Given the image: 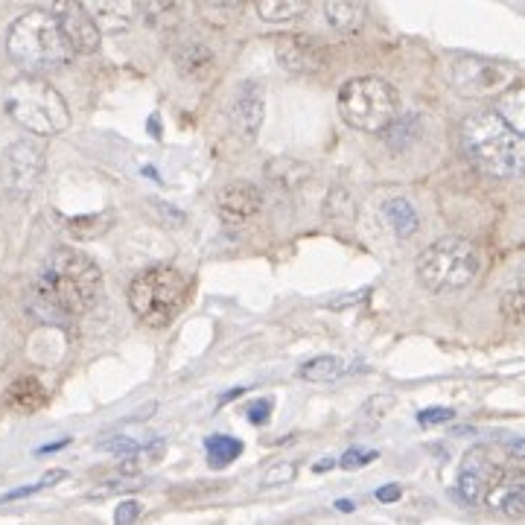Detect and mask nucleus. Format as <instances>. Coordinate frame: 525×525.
Masks as SVG:
<instances>
[{"instance_id": "412c9836", "label": "nucleus", "mask_w": 525, "mask_h": 525, "mask_svg": "<svg viewBox=\"0 0 525 525\" xmlns=\"http://www.w3.org/2000/svg\"><path fill=\"white\" fill-rule=\"evenodd\" d=\"M324 15H327V21L336 30L353 33L365 21V6L362 3H353V0H330V3H324Z\"/></svg>"}, {"instance_id": "39448f33", "label": "nucleus", "mask_w": 525, "mask_h": 525, "mask_svg": "<svg viewBox=\"0 0 525 525\" xmlns=\"http://www.w3.org/2000/svg\"><path fill=\"white\" fill-rule=\"evenodd\" d=\"M482 269L479 248L464 237H441L418 257V278L432 292H455L470 286Z\"/></svg>"}, {"instance_id": "c85d7f7f", "label": "nucleus", "mask_w": 525, "mask_h": 525, "mask_svg": "<svg viewBox=\"0 0 525 525\" xmlns=\"http://www.w3.org/2000/svg\"><path fill=\"white\" fill-rule=\"evenodd\" d=\"M68 225L70 234H76V237H82V240H94V237H100L105 228L111 225V216L108 213H94V216H82V219H68L65 222Z\"/></svg>"}, {"instance_id": "7c9ffc66", "label": "nucleus", "mask_w": 525, "mask_h": 525, "mask_svg": "<svg viewBox=\"0 0 525 525\" xmlns=\"http://www.w3.org/2000/svg\"><path fill=\"white\" fill-rule=\"evenodd\" d=\"M499 307H502V318H505L508 324H514V327H520V324H523L525 298L520 289L505 292V295H502V301H499Z\"/></svg>"}, {"instance_id": "2eb2a0df", "label": "nucleus", "mask_w": 525, "mask_h": 525, "mask_svg": "<svg viewBox=\"0 0 525 525\" xmlns=\"http://www.w3.org/2000/svg\"><path fill=\"white\" fill-rule=\"evenodd\" d=\"M173 62L175 70H178L184 79H190V82H208L210 76H213V70H216V56H213V50L205 47V44H199V41L181 44L173 53Z\"/></svg>"}, {"instance_id": "f257e3e1", "label": "nucleus", "mask_w": 525, "mask_h": 525, "mask_svg": "<svg viewBox=\"0 0 525 525\" xmlns=\"http://www.w3.org/2000/svg\"><path fill=\"white\" fill-rule=\"evenodd\" d=\"M100 286L103 275L88 254L76 248H56L47 254L33 280V310L47 321L88 313L100 298Z\"/></svg>"}, {"instance_id": "9b49d317", "label": "nucleus", "mask_w": 525, "mask_h": 525, "mask_svg": "<svg viewBox=\"0 0 525 525\" xmlns=\"http://www.w3.org/2000/svg\"><path fill=\"white\" fill-rule=\"evenodd\" d=\"M502 476H505V473L496 467V461L490 458L488 450H485V447H476V450H470V453L464 455L455 488H458V496H461L464 502L476 505V502H485L488 490L493 488Z\"/></svg>"}, {"instance_id": "58836bf2", "label": "nucleus", "mask_w": 525, "mask_h": 525, "mask_svg": "<svg viewBox=\"0 0 525 525\" xmlns=\"http://www.w3.org/2000/svg\"><path fill=\"white\" fill-rule=\"evenodd\" d=\"M336 508H339V511H353V502L342 499V502H336Z\"/></svg>"}, {"instance_id": "0eeeda50", "label": "nucleus", "mask_w": 525, "mask_h": 525, "mask_svg": "<svg viewBox=\"0 0 525 525\" xmlns=\"http://www.w3.org/2000/svg\"><path fill=\"white\" fill-rule=\"evenodd\" d=\"M187 280L173 266H152L129 283V307L146 327H167L181 313Z\"/></svg>"}, {"instance_id": "393cba45", "label": "nucleus", "mask_w": 525, "mask_h": 525, "mask_svg": "<svg viewBox=\"0 0 525 525\" xmlns=\"http://www.w3.org/2000/svg\"><path fill=\"white\" fill-rule=\"evenodd\" d=\"M205 450H208L210 467H228L243 453V441H237L231 435H210L205 441Z\"/></svg>"}, {"instance_id": "aec40b11", "label": "nucleus", "mask_w": 525, "mask_h": 525, "mask_svg": "<svg viewBox=\"0 0 525 525\" xmlns=\"http://www.w3.org/2000/svg\"><path fill=\"white\" fill-rule=\"evenodd\" d=\"M44 400H47V391L35 377H18L6 388V403L18 412H35L44 406Z\"/></svg>"}, {"instance_id": "1a4fd4ad", "label": "nucleus", "mask_w": 525, "mask_h": 525, "mask_svg": "<svg viewBox=\"0 0 525 525\" xmlns=\"http://www.w3.org/2000/svg\"><path fill=\"white\" fill-rule=\"evenodd\" d=\"M44 175V149L33 140H15L0 155V190L12 199H27Z\"/></svg>"}, {"instance_id": "4c0bfd02", "label": "nucleus", "mask_w": 525, "mask_h": 525, "mask_svg": "<svg viewBox=\"0 0 525 525\" xmlns=\"http://www.w3.org/2000/svg\"><path fill=\"white\" fill-rule=\"evenodd\" d=\"M377 499L380 502H397L400 499V485H385V488L377 490Z\"/></svg>"}, {"instance_id": "b1692460", "label": "nucleus", "mask_w": 525, "mask_h": 525, "mask_svg": "<svg viewBox=\"0 0 525 525\" xmlns=\"http://www.w3.org/2000/svg\"><path fill=\"white\" fill-rule=\"evenodd\" d=\"M257 12H260V18H266L272 24H286V21H295L307 12V0H260Z\"/></svg>"}, {"instance_id": "4468645a", "label": "nucleus", "mask_w": 525, "mask_h": 525, "mask_svg": "<svg viewBox=\"0 0 525 525\" xmlns=\"http://www.w3.org/2000/svg\"><path fill=\"white\" fill-rule=\"evenodd\" d=\"M228 126L245 143H254L263 126V91L257 85H245L228 108Z\"/></svg>"}, {"instance_id": "2f4dec72", "label": "nucleus", "mask_w": 525, "mask_h": 525, "mask_svg": "<svg viewBox=\"0 0 525 525\" xmlns=\"http://www.w3.org/2000/svg\"><path fill=\"white\" fill-rule=\"evenodd\" d=\"M292 479H295V464H292V461H278V464H272V467L266 470L263 485H266V488H278V485H289Z\"/></svg>"}, {"instance_id": "c756f323", "label": "nucleus", "mask_w": 525, "mask_h": 525, "mask_svg": "<svg viewBox=\"0 0 525 525\" xmlns=\"http://www.w3.org/2000/svg\"><path fill=\"white\" fill-rule=\"evenodd\" d=\"M138 9L146 15L149 27H158V30H167L178 21V6L175 3H149V6H138Z\"/></svg>"}, {"instance_id": "9d476101", "label": "nucleus", "mask_w": 525, "mask_h": 525, "mask_svg": "<svg viewBox=\"0 0 525 525\" xmlns=\"http://www.w3.org/2000/svg\"><path fill=\"white\" fill-rule=\"evenodd\" d=\"M275 53H278L280 65L289 73H321L330 65V47L315 35H280L275 41Z\"/></svg>"}, {"instance_id": "7ed1b4c3", "label": "nucleus", "mask_w": 525, "mask_h": 525, "mask_svg": "<svg viewBox=\"0 0 525 525\" xmlns=\"http://www.w3.org/2000/svg\"><path fill=\"white\" fill-rule=\"evenodd\" d=\"M9 56L27 70H50L68 65L73 50L62 33L59 21L50 15V9H30L24 12L6 38Z\"/></svg>"}, {"instance_id": "f03ea898", "label": "nucleus", "mask_w": 525, "mask_h": 525, "mask_svg": "<svg viewBox=\"0 0 525 525\" xmlns=\"http://www.w3.org/2000/svg\"><path fill=\"white\" fill-rule=\"evenodd\" d=\"M461 146L470 161L490 175L514 178L523 173L525 140L493 111H476L461 123Z\"/></svg>"}, {"instance_id": "a211bd4d", "label": "nucleus", "mask_w": 525, "mask_h": 525, "mask_svg": "<svg viewBox=\"0 0 525 525\" xmlns=\"http://www.w3.org/2000/svg\"><path fill=\"white\" fill-rule=\"evenodd\" d=\"M266 178H269L278 190H283V193H295V190H301V187L313 178V170H310V164H304V161L278 158V161L266 164Z\"/></svg>"}, {"instance_id": "c9c22d12", "label": "nucleus", "mask_w": 525, "mask_h": 525, "mask_svg": "<svg viewBox=\"0 0 525 525\" xmlns=\"http://www.w3.org/2000/svg\"><path fill=\"white\" fill-rule=\"evenodd\" d=\"M269 415H272V400H257V403L248 406V418H251V423H257V426L266 423Z\"/></svg>"}, {"instance_id": "f8f14e48", "label": "nucleus", "mask_w": 525, "mask_h": 525, "mask_svg": "<svg viewBox=\"0 0 525 525\" xmlns=\"http://www.w3.org/2000/svg\"><path fill=\"white\" fill-rule=\"evenodd\" d=\"M50 15L59 21L73 53H94L100 47V30L82 3H59Z\"/></svg>"}, {"instance_id": "20e7f679", "label": "nucleus", "mask_w": 525, "mask_h": 525, "mask_svg": "<svg viewBox=\"0 0 525 525\" xmlns=\"http://www.w3.org/2000/svg\"><path fill=\"white\" fill-rule=\"evenodd\" d=\"M9 117L33 135H59L70 126L65 97L38 76H21L6 91Z\"/></svg>"}, {"instance_id": "423d86ee", "label": "nucleus", "mask_w": 525, "mask_h": 525, "mask_svg": "<svg viewBox=\"0 0 525 525\" xmlns=\"http://www.w3.org/2000/svg\"><path fill=\"white\" fill-rule=\"evenodd\" d=\"M339 114L359 132L383 135L388 123L400 114L397 88L380 76H356L339 91Z\"/></svg>"}, {"instance_id": "473e14b6", "label": "nucleus", "mask_w": 525, "mask_h": 525, "mask_svg": "<svg viewBox=\"0 0 525 525\" xmlns=\"http://www.w3.org/2000/svg\"><path fill=\"white\" fill-rule=\"evenodd\" d=\"M149 210H155L152 216L158 219V222H164L167 228H178L181 222H184V213L173 205H167V202H149Z\"/></svg>"}, {"instance_id": "5701e85b", "label": "nucleus", "mask_w": 525, "mask_h": 525, "mask_svg": "<svg viewBox=\"0 0 525 525\" xmlns=\"http://www.w3.org/2000/svg\"><path fill=\"white\" fill-rule=\"evenodd\" d=\"M502 100L496 105V117L505 123V126H511L514 132H520L523 135V120H525V91L523 88H511V91H505V94H499Z\"/></svg>"}, {"instance_id": "dca6fc26", "label": "nucleus", "mask_w": 525, "mask_h": 525, "mask_svg": "<svg viewBox=\"0 0 525 525\" xmlns=\"http://www.w3.org/2000/svg\"><path fill=\"white\" fill-rule=\"evenodd\" d=\"M493 511H502L514 520H520L525 514V482L520 476H502L485 496Z\"/></svg>"}, {"instance_id": "cd10ccee", "label": "nucleus", "mask_w": 525, "mask_h": 525, "mask_svg": "<svg viewBox=\"0 0 525 525\" xmlns=\"http://www.w3.org/2000/svg\"><path fill=\"white\" fill-rule=\"evenodd\" d=\"M324 216L330 222H339V225H350L356 219V205H353V196H350L345 187H333L327 193V202H324Z\"/></svg>"}, {"instance_id": "f3484780", "label": "nucleus", "mask_w": 525, "mask_h": 525, "mask_svg": "<svg viewBox=\"0 0 525 525\" xmlns=\"http://www.w3.org/2000/svg\"><path fill=\"white\" fill-rule=\"evenodd\" d=\"M85 9H88V15L94 18L97 30H105V33H120V30H126V27L138 18L140 12L135 3H123V0L88 3Z\"/></svg>"}, {"instance_id": "6e6552de", "label": "nucleus", "mask_w": 525, "mask_h": 525, "mask_svg": "<svg viewBox=\"0 0 525 525\" xmlns=\"http://www.w3.org/2000/svg\"><path fill=\"white\" fill-rule=\"evenodd\" d=\"M450 82L458 94L467 100L479 97H499L520 82V68L508 62H496L485 56H458L450 65Z\"/></svg>"}, {"instance_id": "e433bc0d", "label": "nucleus", "mask_w": 525, "mask_h": 525, "mask_svg": "<svg viewBox=\"0 0 525 525\" xmlns=\"http://www.w3.org/2000/svg\"><path fill=\"white\" fill-rule=\"evenodd\" d=\"M455 412L453 409H426V412H420L418 420L423 426H432V423H447V420H453Z\"/></svg>"}, {"instance_id": "72a5a7b5", "label": "nucleus", "mask_w": 525, "mask_h": 525, "mask_svg": "<svg viewBox=\"0 0 525 525\" xmlns=\"http://www.w3.org/2000/svg\"><path fill=\"white\" fill-rule=\"evenodd\" d=\"M140 517V502L135 499H126L117 505V514H114V525H135V520Z\"/></svg>"}, {"instance_id": "ddd939ff", "label": "nucleus", "mask_w": 525, "mask_h": 525, "mask_svg": "<svg viewBox=\"0 0 525 525\" xmlns=\"http://www.w3.org/2000/svg\"><path fill=\"white\" fill-rule=\"evenodd\" d=\"M260 208H263V193L251 181H231L216 193V210L228 225H243L248 219H254Z\"/></svg>"}, {"instance_id": "f704fd0d", "label": "nucleus", "mask_w": 525, "mask_h": 525, "mask_svg": "<svg viewBox=\"0 0 525 525\" xmlns=\"http://www.w3.org/2000/svg\"><path fill=\"white\" fill-rule=\"evenodd\" d=\"M377 455L374 453H362V450H348V453L339 458V464H342V470H356V467H362V464H368V461H374Z\"/></svg>"}, {"instance_id": "a878e982", "label": "nucleus", "mask_w": 525, "mask_h": 525, "mask_svg": "<svg viewBox=\"0 0 525 525\" xmlns=\"http://www.w3.org/2000/svg\"><path fill=\"white\" fill-rule=\"evenodd\" d=\"M342 374H345V362L336 359V356H315L301 368V377L310 380V383H333Z\"/></svg>"}, {"instance_id": "6ab92c4d", "label": "nucleus", "mask_w": 525, "mask_h": 525, "mask_svg": "<svg viewBox=\"0 0 525 525\" xmlns=\"http://www.w3.org/2000/svg\"><path fill=\"white\" fill-rule=\"evenodd\" d=\"M383 219L388 222V228L397 234V237H412L418 231L420 219L415 205L403 196H394L383 205Z\"/></svg>"}, {"instance_id": "bb28decb", "label": "nucleus", "mask_w": 525, "mask_h": 525, "mask_svg": "<svg viewBox=\"0 0 525 525\" xmlns=\"http://www.w3.org/2000/svg\"><path fill=\"white\" fill-rule=\"evenodd\" d=\"M391 409H394V397H391V394H377V397H371V400L362 406V412H359L356 432H374V429L388 418Z\"/></svg>"}, {"instance_id": "4be33fe9", "label": "nucleus", "mask_w": 525, "mask_h": 525, "mask_svg": "<svg viewBox=\"0 0 525 525\" xmlns=\"http://www.w3.org/2000/svg\"><path fill=\"white\" fill-rule=\"evenodd\" d=\"M420 138V117L418 114H397L388 129L383 132V140L391 149H406Z\"/></svg>"}]
</instances>
